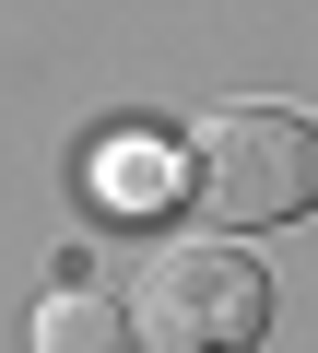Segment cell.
Returning a JSON list of instances; mask_svg holds the SVG:
<instances>
[{
  "label": "cell",
  "instance_id": "obj_3",
  "mask_svg": "<svg viewBox=\"0 0 318 353\" xmlns=\"http://www.w3.org/2000/svg\"><path fill=\"white\" fill-rule=\"evenodd\" d=\"M24 341L36 353H130V306H106V294H48L36 318H24Z\"/></svg>",
  "mask_w": 318,
  "mask_h": 353
},
{
  "label": "cell",
  "instance_id": "obj_4",
  "mask_svg": "<svg viewBox=\"0 0 318 353\" xmlns=\"http://www.w3.org/2000/svg\"><path fill=\"white\" fill-rule=\"evenodd\" d=\"M106 176H118V189H106V201H118V212H141V201H166V189H153V153H118V165H106Z\"/></svg>",
  "mask_w": 318,
  "mask_h": 353
},
{
  "label": "cell",
  "instance_id": "obj_1",
  "mask_svg": "<svg viewBox=\"0 0 318 353\" xmlns=\"http://www.w3.org/2000/svg\"><path fill=\"white\" fill-rule=\"evenodd\" d=\"M189 201L212 224H295L318 201V130L295 106H212L189 130Z\"/></svg>",
  "mask_w": 318,
  "mask_h": 353
},
{
  "label": "cell",
  "instance_id": "obj_2",
  "mask_svg": "<svg viewBox=\"0 0 318 353\" xmlns=\"http://www.w3.org/2000/svg\"><path fill=\"white\" fill-rule=\"evenodd\" d=\"M259 330H271V271L248 248H166L130 294L141 353H259Z\"/></svg>",
  "mask_w": 318,
  "mask_h": 353
}]
</instances>
